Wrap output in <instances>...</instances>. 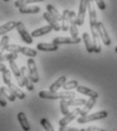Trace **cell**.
Returning a JSON list of instances; mask_svg holds the SVG:
<instances>
[{
    "instance_id": "obj_1",
    "label": "cell",
    "mask_w": 117,
    "mask_h": 131,
    "mask_svg": "<svg viewBox=\"0 0 117 131\" xmlns=\"http://www.w3.org/2000/svg\"><path fill=\"white\" fill-rule=\"evenodd\" d=\"M108 116V112L103 110V111H99V112H95L92 114H87L85 116H80L77 119V122L79 124H85L88 122H92V121H97V120H102L107 118Z\"/></svg>"
},
{
    "instance_id": "obj_2",
    "label": "cell",
    "mask_w": 117,
    "mask_h": 131,
    "mask_svg": "<svg viewBox=\"0 0 117 131\" xmlns=\"http://www.w3.org/2000/svg\"><path fill=\"white\" fill-rule=\"evenodd\" d=\"M16 30H17V32H18V34L20 35L21 39H22L25 43L31 45V43L34 42V37L31 36L30 33H28V31L26 30V28H25V26H24V24H23L22 21H17Z\"/></svg>"
},
{
    "instance_id": "obj_3",
    "label": "cell",
    "mask_w": 117,
    "mask_h": 131,
    "mask_svg": "<svg viewBox=\"0 0 117 131\" xmlns=\"http://www.w3.org/2000/svg\"><path fill=\"white\" fill-rule=\"evenodd\" d=\"M26 68H27V72H28V75L31 79V81L34 84L35 83H38L39 81V76H38V71H37V68H36V64H35V61H34L33 58H29L26 62Z\"/></svg>"
},
{
    "instance_id": "obj_4",
    "label": "cell",
    "mask_w": 117,
    "mask_h": 131,
    "mask_svg": "<svg viewBox=\"0 0 117 131\" xmlns=\"http://www.w3.org/2000/svg\"><path fill=\"white\" fill-rule=\"evenodd\" d=\"M76 20H77L76 12L73 10H70V13H69V23H70L69 31L71 33L72 37H79V29H78V25H77Z\"/></svg>"
},
{
    "instance_id": "obj_5",
    "label": "cell",
    "mask_w": 117,
    "mask_h": 131,
    "mask_svg": "<svg viewBox=\"0 0 117 131\" xmlns=\"http://www.w3.org/2000/svg\"><path fill=\"white\" fill-rule=\"evenodd\" d=\"M81 113V108H75L73 111H70V113L67 115H65L60 121H59V125L60 127H63V126H68L69 123H71L73 120H75L79 115Z\"/></svg>"
},
{
    "instance_id": "obj_6",
    "label": "cell",
    "mask_w": 117,
    "mask_h": 131,
    "mask_svg": "<svg viewBox=\"0 0 117 131\" xmlns=\"http://www.w3.org/2000/svg\"><path fill=\"white\" fill-rule=\"evenodd\" d=\"M88 1L89 0H80V4H79V12L77 15V25L81 26L84 24L85 21V16H86V12L88 9Z\"/></svg>"
},
{
    "instance_id": "obj_7",
    "label": "cell",
    "mask_w": 117,
    "mask_h": 131,
    "mask_svg": "<svg viewBox=\"0 0 117 131\" xmlns=\"http://www.w3.org/2000/svg\"><path fill=\"white\" fill-rule=\"evenodd\" d=\"M97 31H98V34L100 36V39L103 41V43L105 46H107V47L110 46L111 45V38H110L109 34L107 32L106 27H105V25H104L103 22L98 21V23H97Z\"/></svg>"
},
{
    "instance_id": "obj_8",
    "label": "cell",
    "mask_w": 117,
    "mask_h": 131,
    "mask_svg": "<svg viewBox=\"0 0 117 131\" xmlns=\"http://www.w3.org/2000/svg\"><path fill=\"white\" fill-rule=\"evenodd\" d=\"M81 42V38L80 37H72V36H59L52 39V43L55 45H78Z\"/></svg>"
},
{
    "instance_id": "obj_9",
    "label": "cell",
    "mask_w": 117,
    "mask_h": 131,
    "mask_svg": "<svg viewBox=\"0 0 117 131\" xmlns=\"http://www.w3.org/2000/svg\"><path fill=\"white\" fill-rule=\"evenodd\" d=\"M20 73H21V78H22L24 87L27 89V91L33 92L34 90V86L33 81H31V79H30V77H29V75H28L27 68L21 67V68H20Z\"/></svg>"
},
{
    "instance_id": "obj_10",
    "label": "cell",
    "mask_w": 117,
    "mask_h": 131,
    "mask_svg": "<svg viewBox=\"0 0 117 131\" xmlns=\"http://www.w3.org/2000/svg\"><path fill=\"white\" fill-rule=\"evenodd\" d=\"M91 28V34H92V42H93V49L94 52L99 53L101 52V42H100V36L97 31V26L96 27H90Z\"/></svg>"
},
{
    "instance_id": "obj_11",
    "label": "cell",
    "mask_w": 117,
    "mask_h": 131,
    "mask_svg": "<svg viewBox=\"0 0 117 131\" xmlns=\"http://www.w3.org/2000/svg\"><path fill=\"white\" fill-rule=\"evenodd\" d=\"M88 12H89V22H90V27H96L97 26V14L96 10L94 7V4L91 0L88 1Z\"/></svg>"
},
{
    "instance_id": "obj_12",
    "label": "cell",
    "mask_w": 117,
    "mask_h": 131,
    "mask_svg": "<svg viewBox=\"0 0 117 131\" xmlns=\"http://www.w3.org/2000/svg\"><path fill=\"white\" fill-rule=\"evenodd\" d=\"M9 67H10V69H11L12 74L14 75V77H15V79H16V82H17L18 87H19V88L24 87V85H23V81H22V78H21L20 69L17 67L15 61H11V62H9Z\"/></svg>"
},
{
    "instance_id": "obj_13",
    "label": "cell",
    "mask_w": 117,
    "mask_h": 131,
    "mask_svg": "<svg viewBox=\"0 0 117 131\" xmlns=\"http://www.w3.org/2000/svg\"><path fill=\"white\" fill-rule=\"evenodd\" d=\"M42 17H44V19L48 22V24H49L50 26H51L52 30H55V31H60V30H61V24H60V22H59L56 18H54V17L51 16L48 11H46V12L42 14Z\"/></svg>"
},
{
    "instance_id": "obj_14",
    "label": "cell",
    "mask_w": 117,
    "mask_h": 131,
    "mask_svg": "<svg viewBox=\"0 0 117 131\" xmlns=\"http://www.w3.org/2000/svg\"><path fill=\"white\" fill-rule=\"evenodd\" d=\"M36 49L40 51H57L59 50V46L52 42H39L36 45Z\"/></svg>"
},
{
    "instance_id": "obj_15",
    "label": "cell",
    "mask_w": 117,
    "mask_h": 131,
    "mask_svg": "<svg viewBox=\"0 0 117 131\" xmlns=\"http://www.w3.org/2000/svg\"><path fill=\"white\" fill-rule=\"evenodd\" d=\"M18 122L23 131H30V123L28 122V119L24 112H19L17 114Z\"/></svg>"
},
{
    "instance_id": "obj_16",
    "label": "cell",
    "mask_w": 117,
    "mask_h": 131,
    "mask_svg": "<svg viewBox=\"0 0 117 131\" xmlns=\"http://www.w3.org/2000/svg\"><path fill=\"white\" fill-rule=\"evenodd\" d=\"M77 91H78L80 94H83V95L88 96V97H90V98L97 99L98 96H99L98 92H96V91H94V90H92V89H90V88H88V87H85V86H78V87H77Z\"/></svg>"
},
{
    "instance_id": "obj_17",
    "label": "cell",
    "mask_w": 117,
    "mask_h": 131,
    "mask_svg": "<svg viewBox=\"0 0 117 131\" xmlns=\"http://www.w3.org/2000/svg\"><path fill=\"white\" fill-rule=\"evenodd\" d=\"M66 82H67V77H66L65 75L59 77V78L50 86V92H58L61 88H63V85Z\"/></svg>"
},
{
    "instance_id": "obj_18",
    "label": "cell",
    "mask_w": 117,
    "mask_h": 131,
    "mask_svg": "<svg viewBox=\"0 0 117 131\" xmlns=\"http://www.w3.org/2000/svg\"><path fill=\"white\" fill-rule=\"evenodd\" d=\"M17 21H8L2 25H0V35H6V33H8L9 31L13 30L14 28H16Z\"/></svg>"
},
{
    "instance_id": "obj_19",
    "label": "cell",
    "mask_w": 117,
    "mask_h": 131,
    "mask_svg": "<svg viewBox=\"0 0 117 131\" xmlns=\"http://www.w3.org/2000/svg\"><path fill=\"white\" fill-rule=\"evenodd\" d=\"M38 97L41 99H47V100H58V99H60V93L44 90L38 93Z\"/></svg>"
},
{
    "instance_id": "obj_20",
    "label": "cell",
    "mask_w": 117,
    "mask_h": 131,
    "mask_svg": "<svg viewBox=\"0 0 117 131\" xmlns=\"http://www.w3.org/2000/svg\"><path fill=\"white\" fill-rule=\"evenodd\" d=\"M52 30L51 26H50L49 24L48 25H45V26H41L37 29H34V31L31 32V36L33 37H39V36H42V35H46L48 33H50Z\"/></svg>"
},
{
    "instance_id": "obj_21",
    "label": "cell",
    "mask_w": 117,
    "mask_h": 131,
    "mask_svg": "<svg viewBox=\"0 0 117 131\" xmlns=\"http://www.w3.org/2000/svg\"><path fill=\"white\" fill-rule=\"evenodd\" d=\"M96 100H97V99H94V98H90L89 100H87L86 104L84 105V107L81 109L80 116H85V115L89 114V112H90V111L92 110V108L95 106Z\"/></svg>"
},
{
    "instance_id": "obj_22",
    "label": "cell",
    "mask_w": 117,
    "mask_h": 131,
    "mask_svg": "<svg viewBox=\"0 0 117 131\" xmlns=\"http://www.w3.org/2000/svg\"><path fill=\"white\" fill-rule=\"evenodd\" d=\"M82 39H83L84 43H85V48L86 50L91 53V52H94V49H93V42H92V37L90 36V34L88 32L83 33V36H82Z\"/></svg>"
},
{
    "instance_id": "obj_23",
    "label": "cell",
    "mask_w": 117,
    "mask_h": 131,
    "mask_svg": "<svg viewBox=\"0 0 117 131\" xmlns=\"http://www.w3.org/2000/svg\"><path fill=\"white\" fill-rule=\"evenodd\" d=\"M40 11V7L39 6H23L21 8H19V12L21 14H35V13H39Z\"/></svg>"
},
{
    "instance_id": "obj_24",
    "label": "cell",
    "mask_w": 117,
    "mask_h": 131,
    "mask_svg": "<svg viewBox=\"0 0 117 131\" xmlns=\"http://www.w3.org/2000/svg\"><path fill=\"white\" fill-rule=\"evenodd\" d=\"M8 88H9V90L12 92V94H13L17 99H20V100L25 99V94H24V92H23L18 86L14 85V84L12 83V84H10V85L8 86Z\"/></svg>"
},
{
    "instance_id": "obj_25",
    "label": "cell",
    "mask_w": 117,
    "mask_h": 131,
    "mask_svg": "<svg viewBox=\"0 0 117 131\" xmlns=\"http://www.w3.org/2000/svg\"><path fill=\"white\" fill-rule=\"evenodd\" d=\"M69 13L70 10L69 9H65L63 14H62V23H61V30L63 31H68L69 27H70V23H69Z\"/></svg>"
},
{
    "instance_id": "obj_26",
    "label": "cell",
    "mask_w": 117,
    "mask_h": 131,
    "mask_svg": "<svg viewBox=\"0 0 117 131\" xmlns=\"http://www.w3.org/2000/svg\"><path fill=\"white\" fill-rule=\"evenodd\" d=\"M47 11L50 13L51 16L54 17V18H56L59 22L60 21H62V14L60 13V11L54 6V5H51V4H48L47 5Z\"/></svg>"
},
{
    "instance_id": "obj_27",
    "label": "cell",
    "mask_w": 117,
    "mask_h": 131,
    "mask_svg": "<svg viewBox=\"0 0 117 131\" xmlns=\"http://www.w3.org/2000/svg\"><path fill=\"white\" fill-rule=\"evenodd\" d=\"M0 91H1L2 95L4 96V98L6 99V100H8V101H10V102H14V101L16 100V97L12 94V92L9 90V88H8L7 86L1 87V88H0Z\"/></svg>"
},
{
    "instance_id": "obj_28",
    "label": "cell",
    "mask_w": 117,
    "mask_h": 131,
    "mask_svg": "<svg viewBox=\"0 0 117 131\" xmlns=\"http://www.w3.org/2000/svg\"><path fill=\"white\" fill-rule=\"evenodd\" d=\"M18 58V53L16 52H7V53H3L2 56H0V62L4 63V62H11V61H15Z\"/></svg>"
},
{
    "instance_id": "obj_29",
    "label": "cell",
    "mask_w": 117,
    "mask_h": 131,
    "mask_svg": "<svg viewBox=\"0 0 117 131\" xmlns=\"http://www.w3.org/2000/svg\"><path fill=\"white\" fill-rule=\"evenodd\" d=\"M20 52L28 58H35L37 56V50L31 49V48H27V47H21Z\"/></svg>"
},
{
    "instance_id": "obj_30",
    "label": "cell",
    "mask_w": 117,
    "mask_h": 131,
    "mask_svg": "<svg viewBox=\"0 0 117 131\" xmlns=\"http://www.w3.org/2000/svg\"><path fill=\"white\" fill-rule=\"evenodd\" d=\"M87 100H85L83 98H79V99H70L67 100V103L69 106H73V107H80V106H84L86 104Z\"/></svg>"
},
{
    "instance_id": "obj_31",
    "label": "cell",
    "mask_w": 117,
    "mask_h": 131,
    "mask_svg": "<svg viewBox=\"0 0 117 131\" xmlns=\"http://www.w3.org/2000/svg\"><path fill=\"white\" fill-rule=\"evenodd\" d=\"M45 0H16L14 2V6L17 7L18 9L23 7V6H26L28 4H31V3H37V2H44Z\"/></svg>"
},
{
    "instance_id": "obj_32",
    "label": "cell",
    "mask_w": 117,
    "mask_h": 131,
    "mask_svg": "<svg viewBox=\"0 0 117 131\" xmlns=\"http://www.w3.org/2000/svg\"><path fill=\"white\" fill-rule=\"evenodd\" d=\"M8 42H9V36L3 35L0 40V56H2L4 53V51L6 50V47L8 46Z\"/></svg>"
},
{
    "instance_id": "obj_33",
    "label": "cell",
    "mask_w": 117,
    "mask_h": 131,
    "mask_svg": "<svg viewBox=\"0 0 117 131\" xmlns=\"http://www.w3.org/2000/svg\"><path fill=\"white\" fill-rule=\"evenodd\" d=\"M40 125L42 126V128L46 131H55L54 126L51 125V123L50 122V120L48 118H41L40 119Z\"/></svg>"
},
{
    "instance_id": "obj_34",
    "label": "cell",
    "mask_w": 117,
    "mask_h": 131,
    "mask_svg": "<svg viewBox=\"0 0 117 131\" xmlns=\"http://www.w3.org/2000/svg\"><path fill=\"white\" fill-rule=\"evenodd\" d=\"M79 86V83L76 80H72V81H69L66 82L63 85V89L65 91H69V90H73V89H77V87Z\"/></svg>"
},
{
    "instance_id": "obj_35",
    "label": "cell",
    "mask_w": 117,
    "mask_h": 131,
    "mask_svg": "<svg viewBox=\"0 0 117 131\" xmlns=\"http://www.w3.org/2000/svg\"><path fill=\"white\" fill-rule=\"evenodd\" d=\"M2 80H3V83L5 84V86H9L11 83V73L9 70H5L3 73H2Z\"/></svg>"
},
{
    "instance_id": "obj_36",
    "label": "cell",
    "mask_w": 117,
    "mask_h": 131,
    "mask_svg": "<svg viewBox=\"0 0 117 131\" xmlns=\"http://www.w3.org/2000/svg\"><path fill=\"white\" fill-rule=\"evenodd\" d=\"M75 97H76L75 92H72V91H62V92H60V99L70 100V99H74Z\"/></svg>"
},
{
    "instance_id": "obj_37",
    "label": "cell",
    "mask_w": 117,
    "mask_h": 131,
    "mask_svg": "<svg viewBox=\"0 0 117 131\" xmlns=\"http://www.w3.org/2000/svg\"><path fill=\"white\" fill-rule=\"evenodd\" d=\"M69 105H68L67 103V100H64V99H61V101H60V108H61V112H62V114L64 115H67L70 113V110H69Z\"/></svg>"
},
{
    "instance_id": "obj_38",
    "label": "cell",
    "mask_w": 117,
    "mask_h": 131,
    "mask_svg": "<svg viewBox=\"0 0 117 131\" xmlns=\"http://www.w3.org/2000/svg\"><path fill=\"white\" fill-rule=\"evenodd\" d=\"M20 49H21V46L19 45H14V43H8V46L6 47V50L8 52H20Z\"/></svg>"
},
{
    "instance_id": "obj_39",
    "label": "cell",
    "mask_w": 117,
    "mask_h": 131,
    "mask_svg": "<svg viewBox=\"0 0 117 131\" xmlns=\"http://www.w3.org/2000/svg\"><path fill=\"white\" fill-rule=\"evenodd\" d=\"M95 2H96L97 6L100 10H105L106 9V4H105L104 0H95Z\"/></svg>"
},
{
    "instance_id": "obj_40",
    "label": "cell",
    "mask_w": 117,
    "mask_h": 131,
    "mask_svg": "<svg viewBox=\"0 0 117 131\" xmlns=\"http://www.w3.org/2000/svg\"><path fill=\"white\" fill-rule=\"evenodd\" d=\"M59 131H80V129L76 128V127H69V126H63L60 127Z\"/></svg>"
},
{
    "instance_id": "obj_41",
    "label": "cell",
    "mask_w": 117,
    "mask_h": 131,
    "mask_svg": "<svg viewBox=\"0 0 117 131\" xmlns=\"http://www.w3.org/2000/svg\"><path fill=\"white\" fill-rule=\"evenodd\" d=\"M0 106L1 107H6L7 106V100L4 98V96L1 93V91H0Z\"/></svg>"
},
{
    "instance_id": "obj_42",
    "label": "cell",
    "mask_w": 117,
    "mask_h": 131,
    "mask_svg": "<svg viewBox=\"0 0 117 131\" xmlns=\"http://www.w3.org/2000/svg\"><path fill=\"white\" fill-rule=\"evenodd\" d=\"M87 131H106L104 129H102L100 127H97V126H89L88 128H86Z\"/></svg>"
},
{
    "instance_id": "obj_43",
    "label": "cell",
    "mask_w": 117,
    "mask_h": 131,
    "mask_svg": "<svg viewBox=\"0 0 117 131\" xmlns=\"http://www.w3.org/2000/svg\"><path fill=\"white\" fill-rule=\"evenodd\" d=\"M5 70H7V69H6V67H5V65H4L2 62H0V72H1V73H3Z\"/></svg>"
},
{
    "instance_id": "obj_44",
    "label": "cell",
    "mask_w": 117,
    "mask_h": 131,
    "mask_svg": "<svg viewBox=\"0 0 117 131\" xmlns=\"http://www.w3.org/2000/svg\"><path fill=\"white\" fill-rule=\"evenodd\" d=\"M80 131H87V130H86V128H82V129H80Z\"/></svg>"
},
{
    "instance_id": "obj_45",
    "label": "cell",
    "mask_w": 117,
    "mask_h": 131,
    "mask_svg": "<svg viewBox=\"0 0 117 131\" xmlns=\"http://www.w3.org/2000/svg\"><path fill=\"white\" fill-rule=\"evenodd\" d=\"M115 52H116V53H117V47H116V48H115Z\"/></svg>"
},
{
    "instance_id": "obj_46",
    "label": "cell",
    "mask_w": 117,
    "mask_h": 131,
    "mask_svg": "<svg viewBox=\"0 0 117 131\" xmlns=\"http://www.w3.org/2000/svg\"><path fill=\"white\" fill-rule=\"evenodd\" d=\"M3 1H5V2H7V1H9V0H3Z\"/></svg>"
}]
</instances>
